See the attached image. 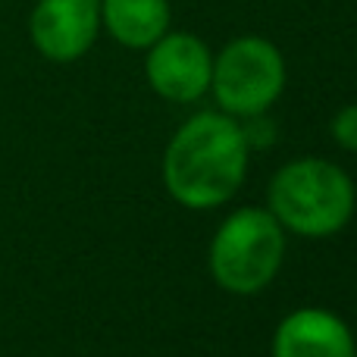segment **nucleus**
Here are the masks:
<instances>
[{"instance_id": "3", "label": "nucleus", "mask_w": 357, "mask_h": 357, "mask_svg": "<svg viewBox=\"0 0 357 357\" xmlns=\"http://www.w3.org/2000/svg\"><path fill=\"white\" fill-rule=\"evenodd\" d=\"M285 235L270 210L245 207L220 226L210 245V273L232 295H254L276 276Z\"/></svg>"}, {"instance_id": "5", "label": "nucleus", "mask_w": 357, "mask_h": 357, "mask_svg": "<svg viewBox=\"0 0 357 357\" xmlns=\"http://www.w3.org/2000/svg\"><path fill=\"white\" fill-rule=\"evenodd\" d=\"M210 75H213V56L201 38L176 31L151 44L148 82L160 98L176 104L197 100L210 88Z\"/></svg>"}, {"instance_id": "9", "label": "nucleus", "mask_w": 357, "mask_h": 357, "mask_svg": "<svg viewBox=\"0 0 357 357\" xmlns=\"http://www.w3.org/2000/svg\"><path fill=\"white\" fill-rule=\"evenodd\" d=\"M333 135L342 148L357 151V104L345 107V110L333 119Z\"/></svg>"}, {"instance_id": "7", "label": "nucleus", "mask_w": 357, "mask_h": 357, "mask_svg": "<svg viewBox=\"0 0 357 357\" xmlns=\"http://www.w3.org/2000/svg\"><path fill=\"white\" fill-rule=\"evenodd\" d=\"M273 357H357V348L348 326L335 314L304 307L279 323Z\"/></svg>"}, {"instance_id": "4", "label": "nucleus", "mask_w": 357, "mask_h": 357, "mask_svg": "<svg viewBox=\"0 0 357 357\" xmlns=\"http://www.w3.org/2000/svg\"><path fill=\"white\" fill-rule=\"evenodd\" d=\"M216 104L235 116H257L282 94L285 63L282 54L264 38H238L226 44L213 63Z\"/></svg>"}, {"instance_id": "8", "label": "nucleus", "mask_w": 357, "mask_h": 357, "mask_svg": "<svg viewBox=\"0 0 357 357\" xmlns=\"http://www.w3.org/2000/svg\"><path fill=\"white\" fill-rule=\"evenodd\" d=\"M100 22L126 47H151L169 29L167 0H100Z\"/></svg>"}, {"instance_id": "6", "label": "nucleus", "mask_w": 357, "mask_h": 357, "mask_svg": "<svg viewBox=\"0 0 357 357\" xmlns=\"http://www.w3.org/2000/svg\"><path fill=\"white\" fill-rule=\"evenodd\" d=\"M100 29V0H38L29 31L47 60H79Z\"/></svg>"}, {"instance_id": "1", "label": "nucleus", "mask_w": 357, "mask_h": 357, "mask_svg": "<svg viewBox=\"0 0 357 357\" xmlns=\"http://www.w3.org/2000/svg\"><path fill=\"white\" fill-rule=\"evenodd\" d=\"M248 169V138L232 116L201 113L173 135L163 178L178 204L195 210L220 207L238 191Z\"/></svg>"}, {"instance_id": "2", "label": "nucleus", "mask_w": 357, "mask_h": 357, "mask_svg": "<svg viewBox=\"0 0 357 357\" xmlns=\"http://www.w3.org/2000/svg\"><path fill=\"white\" fill-rule=\"evenodd\" d=\"M354 185L335 163L304 157L282 167L270 185V213L307 238L333 235L351 220Z\"/></svg>"}]
</instances>
